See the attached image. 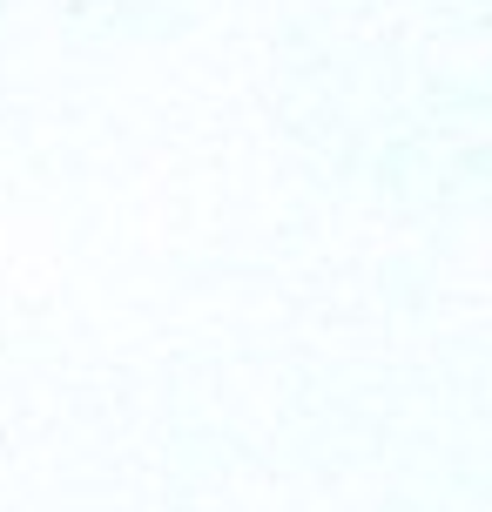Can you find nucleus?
I'll use <instances>...</instances> for the list:
<instances>
[]
</instances>
